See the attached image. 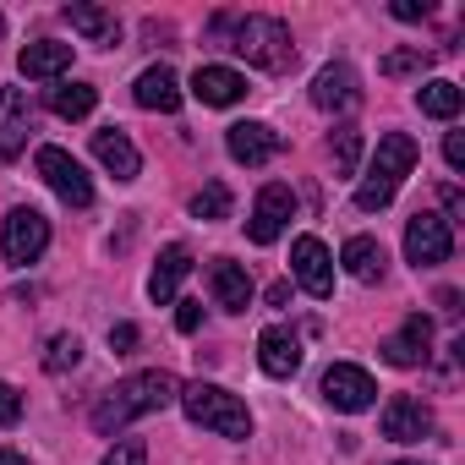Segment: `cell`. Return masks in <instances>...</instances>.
<instances>
[{"label": "cell", "mask_w": 465, "mask_h": 465, "mask_svg": "<svg viewBox=\"0 0 465 465\" xmlns=\"http://www.w3.org/2000/svg\"><path fill=\"white\" fill-rule=\"evenodd\" d=\"M175 400H181V383H175L164 367H153V372H132V378H121L110 394H99V405H94V427H99V432H121L126 421L153 416V411H164V405H175Z\"/></svg>", "instance_id": "1"}, {"label": "cell", "mask_w": 465, "mask_h": 465, "mask_svg": "<svg viewBox=\"0 0 465 465\" xmlns=\"http://www.w3.org/2000/svg\"><path fill=\"white\" fill-rule=\"evenodd\" d=\"M411 170H416V143H411L405 132H383V137H378V153H372V164H367V181L356 186V208H361V213L389 208L394 192H400V181H405Z\"/></svg>", "instance_id": "2"}, {"label": "cell", "mask_w": 465, "mask_h": 465, "mask_svg": "<svg viewBox=\"0 0 465 465\" xmlns=\"http://www.w3.org/2000/svg\"><path fill=\"white\" fill-rule=\"evenodd\" d=\"M230 50L258 72H291L296 66V39L280 17H242L230 28Z\"/></svg>", "instance_id": "3"}, {"label": "cell", "mask_w": 465, "mask_h": 465, "mask_svg": "<svg viewBox=\"0 0 465 465\" xmlns=\"http://www.w3.org/2000/svg\"><path fill=\"white\" fill-rule=\"evenodd\" d=\"M197 427H208V432H219V438H252V411L230 394V389H219V383H186L181 389V400H175Z\"/></svg>", "instance_id": "4"}, {"label": "cell", "mask_w": 465, "mask_h": 465, "mask_svg": "<svg viewBox=\"0 0 465 465\" xmlns=\"http://www.w3.org/2000/svg\"><path fill=\"white\" fill-rule=\"evenodd\" d=\"M39 175H45V186L61 197V203H72V208H88L94 203V181H88V170L66 153V148H55V143H45L39 148Z\"/></svg>", "instance_id": "5"}, {"label": "cell", "mask_w": 465, "mask_h": 465, "mask_svg": "<svg viewBox=\"0 0 465 465\" xmlns=\"http://www.w3.org/2000/svg\"><path fill=\"white\" fill-rule=\"evenodd\" d=\"M45 247H50V219H45L39 208H12V213H6V236H0V252H6V263L28 269Z\"/></svg>", "instance_id": "6"}, {"label": "cell", "mask_w": 465, "mask_h": 465, "mask_svg": "<svg viewBox=\"0 0 465 465\" xmlns=\"http://www.w3.org/2000/svg\"><path fill=\"white\" fill-rule=\"evenodd\" d=\"M449 252H454L449 219H443V213H411V224H405V263L432 269V263H443Z\"/></svg>", "instance_id": "7"}, {"label": "cell", "mask_w": 465, "mask_h": 465, "mask_svg": "<svg viewBox=\"0 0 465 465\" xmlns=\"http://www.w3.org/2000/svg\"><path fill=\"white\" fill-rule=\"evenodd\" d=\"M291 213H296V192H291L285 181H269V186L258 192V203H252V219H247V236H252L258 247H274V242L285 236V224H291Z\"/></svg>", "instance_id": "8"}, {"label": "cell", "mask_w": 465, "mask_h": 465, "mask_svg": "<svg viewBox=\"0 0 465 465\" xmlns=\"http://www.w3.org/2000/svg\"><path fill=\"white\" fill-rule=\"evenodd\" d=\"M224 148H230V159H236V164L258 170V164H269V159L285 153V137L269 121H236V126L224 132Z\"/></svg>", "instance_id": "9"}, {"label": "cell", "mask_w": 465, "mask_h": 465, "mask_svg": "<svg viewBox=\"0 0 465 465\" xmlns=\"http://www.w3.org/2000/svg\"><path fill=\"white\" fill-rule=\"evenodd\" d=\"M291 274H296V285H302L307 296H318V302L334 296V258H329V247H323L318 236H296V247H291Z\"/></svg>", "instance_id": "10"}, {"label": "cell", "mask_w": 465, "mask_h": 465, "mask_svg": "<svg viewBox=\"0 0 465 465\" xmlns=\"http://www.w3.org/2000/svg\"><path fill=\"white\" fill-rule=\"evenodd\" d=\"M323 400H329L334 411H367V405L378 400V383H372V372H367V367L334 361V367L323 372Z\"/></svg>", "instance_id": "11"}, {"label": "cell", "mask_w": 465, "mask_h": 465, "mask_svg": "<svg viewBox=\"0 0 465 465\" xmlns=\"http://www.w3.org/2000/svg\"><path fill=\"white\" fill-rule=\"evenodd\" d=\"M312 104H318V110H329V115L356 110V104H361V77H356V66L329 61V66L312 77Z\"/></svg>", "instance_id": "12"}, {"label": "cell", "mask_w": 465, "mask_h": 465, "mask_svg": "<svg viewBox=\"0 0 465 465\" xmlns=\"http://www.w3.org/2000/svg\"><path fill=\"white\" fill-rule=\"evenodd\" d=\"M383 438L389 443H421V438H432V411L416 394H394L383 405Z\"/></svg>", "instance_id": "13"}, {"label": "cell", "mask_w": 465, "mask_h": 465, "mask_svg": "<svg viewBox=\"0 0 465 465\" xmlns=\"http://www.w3.org/2000/svg\"><path fill=\"white\" fill-rule=\"evenodd\" d=\"M28 132H34L28 94L23 88H0V159H17L28 148Z\"/></svg>", "instance_id": "14"}, {"label": "cell", "mask_w": 465, "mask_h": 465, "mask_svg": "<svg viewBox=\"0 0 465 465\" xmlns=\"http://www.w3.org/2000/svg\"><path fill=\"white\" fill-rule=\"evenodd\" d=\"M427 356H432V323H427L421 312H411L405 329L383 340V361H389V367H421Z\"/></svg>", "instance_id": "15"}, {"label": "cell", "mask_w": 465, "mask_h": 465, "mask_svg": "<svg viewBox=\"0 0 465 465\" xmlns=\"http://www.w3.org/2000/svg\"><path fill=\"white\" fill-rule=\"evenodd\" d=\"M208 291H213V302L224 307V312H247L252 307V274L242 269V263H230V258H213V269H208Z\"/></svg>", "instance_id": "16"}, {"label": "cell", "mask_w": 465, "mask_h": 465, "mask_svg": "<svg viewBox=\"0 0 465 465\" xmlns=\"http://www.w3.org/2000/svg\"><path fill=\"white\" fill-rule=\"evenodd\" d=\"M192 99H203V104H213V110L242 104V99H247V77H242V72H230V66H197V77H192Z\"/></svg>", "instance_id": "17"}, {"label": "cell", "mask_w": 465, "mask_h": 465, "mask_svg": "<svg viewBox=\"0 0 465 465\" xmlns=\"http://www.w3.org/2000/svg\"><path fill=\"white\" fill-rule=\"evenodd\" d=\"M94 159L115 175V181H137V170H143V153H137V143L126 137V132H115V126H104V132H94Z\"/></svg>", "instance_id": "18"}, {"label": "cell", "mask_w": 465, "mask_h": 465, "mask_svg": "<svg viewBox=\"0 0 465 465\" xmlns=\"http://www.w3.org/2000/svg\"><path fill=\"white\" fill-rule=\"evenodd\" d=\"M258 367L269 372V378H296V367H302V340L291 334V329H263L258 334Z\"/></svg>", "instance_id": "19"}, {"label": "cell", "mask_w": 465, "mask_h": 465, "mask_svg": "<svg viewBox=\"0 0 465 465\" xmlns=\"http://www.w3.org/2000/svg\"><path fill=\"white\" fill-rule=\"evenodd\" d=\"M132 99H137L143 110L175 115V110H181V83H175V72H170V66H148V72H137V83H132Z\"/></svg>", "instance_id": "20"}, {"label": "cell", "mask_w": 465, "mask_h": 465, "mask_svg": "<svg viewBox=\"0 0 465 465\" xmlns=\"http://www.w3.org/2000/svg\"><path fill=\"white\" fill-rule=\"evenodd\" d=\"M66 66H72V45H61V39H39V45H28V50L17 55V72L34 77V83H50V77H61Z\"/></svg>", "instance_id": "21"}, {"label": "cell", "mask_w": 465, "mask_h": 465, "mask_svg": "<svg viewBox=\"0 0 465 465\" xmlns=\"http://www.w3.org/2000/svg\"><path fill=\"white\" fill-rule=\"evenodd\" d=\"M192 274V252L175 242V247H164L159 252V263H153V274H148V296L164 307V302H175V291H181V280Z\"/></svg>", "instance_id": "22"}, {"label": "cell", "mask_w": 465, "mask_h": 465, "mask_svg": "<svg viewBox=\"0 0 465 465\" xmlns=\"http://www.w3.org/2000/svg\"><path fill=\"white\" fill-rule=\"evenodd\" d=\"M340 263H345V274H351V280H361V285H378V280H383V269H389L383 242H372V236H351V242H345V252H340Z\"/></svg>", "instance_id": "23"}, {"label": "cell", "mask_w": 465, "mask_h": 465, "mask_svg": "<svg viewBox=\"0 0 465 465\" xmlns=\"http://www.w3.org/2000/svg\"><path fill=\"white\" fill-rule=\"evenodd\" d=\"M66 23H72L88 45H121V23H115V12H104V6H66Z\"/></svg>", "instance_id": "24"}, {"label": "cell", "mask_w": 465, "mask_h": 465, "mask_svg": "<svg viewBox=\"0 0 465 465\" xmlns=\"http://www.w3.org/2000/svg\"><path fill=\"white\" fill-rule=\"evenodd\" d=\"M416 104H421V115H432V121H454V115H460V104H465V94H460V83L432 77V83H421Z\"/></svg>", "instance_id": "25"}, {"label": "cell", "mask_w": 465, "mask_h": 465, "mask_svg": "<svg viewBox=\"0 0 465 465\" xmlns=\"http://www.w3.org/2000/svg\"><path fill=\"white\" fill-rule=\"evenodd\" d=\"M94 104H99V88H94V83H61V88L50 94V110H55L61 121H83Z\"/></svg>", "instance_id": "26"}, {"label": "cell", "mask_w": 465, "mask_h": 465, "mask_svg": "<svg viewBox=\"0 0 465 465\" xmlns=\"http://www.w3.org/2000/svg\"><path fill=\"white\" fill-rule=\"evenodd\" d=\"M192 219H208V224H213V219H230V186H224V181H208V186L192 197Z\"/></svg>", "instance_id": "27"}, {"label": "cell", "mask_w": 465, "mask_h": 465, "mask_svg": "<svg viewBox=\"0 0 465 465\" xmlns=\"http://www.w3.org/2000/svg\"><path fill=\"white\" fill-rule=\"evenodd\" d=\"M427 66H432V50H421V45H416V50H389V55L378 61L383 77H411V72H427Z\"/></svg>", "instance_id": "28"}, {"label": "cell", "mask_w": 465, "mask_h": 465, "mask_svg": "<svg viewBox=\"0 0 465 465\" xmlns=\"http://www.w3.org/2000/svg\"><path fill=\"white\" fill-rule=\"evenodd\" d=\"M77 361H83V340H77V334H55L50 351H45V367H50V372H72Z\"/></svg>", "instance_id": "29"}, {"label": "cell", "mask_w": 465, "mask_h": 465, "mask_svg": "<svg viewBox=\"0 0 465 465\" xmlns=\"http://www.w3.org/2000/svg\"><path fill=\"white\" fill-rule=\"evenodd\" d=\"M356 159H361V132H351V126H345V132H334V170H340V175H351V170H356Z\"/></svg>", "instance_id": "30"}, {"label": "cell", "mask_w": 465, "mask_h": 465, "mask_svg": "<svg viewBox=\"0 0 465 465\" xmlns=\"http://www.w3.org/2000/svg\"><path fill=\"white\" fill-rule=\"evenodd\" d=\"M99 465H148V443H143V438H121Z\"/></svg>", "instance_id": "31"}, {"label": "cell", "mask_w": 465, "mask_h": 465, "mask_svg": "<svg viewBox=\"0 0 465 465\" xmlns=\"http://www.w3.org/2000/svg\"><path fill=\"white\" fill-rule=\"evenodd\" d=\"M23 421V394L12 383H0V427H17Z\"/></svg>", "instance_id": "32"}, {"label": "cell", "mask_w": 465, "mask_h": 465, "mask_svg": "<svg viewBox=\"0 0 465 465\" xmlns=\"http://www.w3.org/2000/svg\"><path fill=\"white\" fill-rule=\"evenodd\" d=\"M175 329H181V334H197V329H203V302H181Z\"/></svg>", "instance_id": "33"}, {"label": "cell", "mask_w": 465, "mask_h": 465, "mask_svg": "<svg viewBox=\"0 0 465 465\" xmlns=\"http://www.w3.org/2000/svg\"><path fill=\"white\" fill-rule=\"evenodd\" d=\"M443 159H449V170H465V132L443 137Z\"/></svg>", "instance_id": "34"}, {"label": "cell", "mask_w": 465, "mask_h": 465, "mask_svg": "<svg viewBox=\"0 0 465 465\" xmlns=\"http://www.w3.org/2000/svg\"><path fill=\"white\" fill-rule=\"evenodd\" d=\"M132 345H137V323H115V329H110V351H115V356H126Z\"/></svg>", "instance_id": "35"}, {"label": "cell", "mask_w": 465, "mask_h": 465, "mask_svg": "<svg viewBox=\"0 0 465 465\" xmlns=\"http://www.w3.org/2000/svg\"><path fill=\"white\" fill-rule=\"evenodd\" d=\"M427 12H432L427 0H421V6H416V0H394V17H400V23H421Z\"/></svg>", "instance_id": "36"}, {"label": "cell", "mask_w": 465, "mask_h": 465, "mask_svg": "<svg viewBox=\"0 0 465 465\" xmlns=\"http://www.w3.org/2000/svg\"><path fill=\"white\" fill-rule=\"evenodd\" d=\"M263 302H269V307H285V302H291V280H274V285L263 291Z\"/></svg>", "instance_id": "37"}, {"label": "cell", "mask_w": 465, "mask_h": 465, "mask_svg": "<svg viewBox=\"0 0 465 465\" xmlns=\"http://www.w3.org/2000/svg\"><path fill=\"white\" fill-rule=\"evenodd\" d=\"M0 465H28L23 454H12V449H0Z\"/></svg>", "instance_id": "38"}, {"label": "cell", "mask_w": 465, "mask_h": 465, "mask_svg": "<svg viewBox=\"0 0 465 465\" xmlns=\"http://www.w3.org/2000/svg\"><path fill=\"white\" fill-rule=\"evenodd\" d=\"M394 465H421V460H394Z\"/></svg>", "instance_id": "39"}, {"label": "cell", "mask_w": 465, "mask_h": 465, "mask_svg": "<svg viewBox=\"0 0 465 465\" xmlns=\"http://www.w3.org/2000/svg\"><path fill=\"white\" fill-rule=\"evenodd\" d=\"M0 39H6V17H0Z\"/></svg>", "instance_id": "40"}]
</instances>
